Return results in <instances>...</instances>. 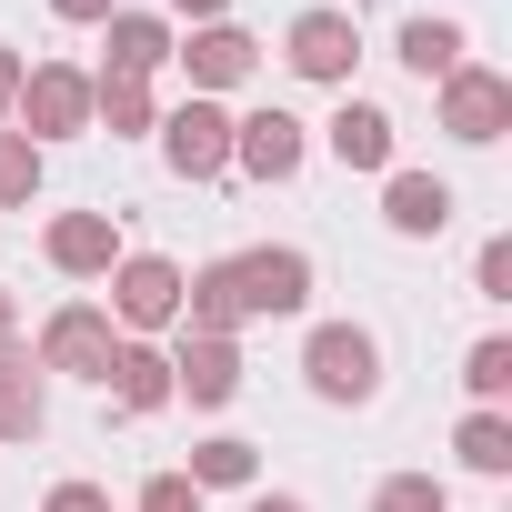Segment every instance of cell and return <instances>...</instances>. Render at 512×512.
<instances>
[{"label":"cell","instance_id":"cell-1","mask_svg":"<svg viewBox=\"0 0 512 512\" xmlns=\"http://www.w3.org/2000/svg\"><path fill=\"white\" fill-rule=\"evenodd\" d=\"M11 121H21V141H31V151H51V141L91 131V71H71V61H31V71H21Z\"/></svg>","mask_w":512,"mask_h":512},{"label":"cell","instance_id":"cell-2","mask_svg":"<svg viewBox=\"0 0 512 512\" xmlns=\"http://www.w3.org/2000/svg\"><path fill=\"white\" fill-rule=\"evenodd\" d=\"M302 382H312L322 402H372V392H382V342H372L362 322H322V332L302 342Z\"/></svg>","mask_w":512,"mask_h":512},{"label":"cell","instance_id":"cell-3","mask_svg":"<svg viewBox=\"0 0 512 512\" xmlns=\"http://www.w3.org/2000/svg\"><path fill=\"white\" fill-rule=\"evenodd\" d=\"M181 322V262H161V251H121L111 262V332H171Z\"/></svg>","mask_w":512,"mask_h":512},{"label":"cell","instance_id":"cell-4","mask_svg":"<svg viewBox=\"0 0 512 512\" xmlns=\"http://www.w3.org/2000/svg\"><path fill=\"white\" fill-rule=\"evenodd\" d=\"M442 131H452L462 151H492V141L512 131V81L482 71V61H462V71L442 81Z\"/></svg>","mask_w":512,"mask_h":512},{"label":"cell","instance_id":"cell-5","mask_svg":"<svg viewBox=\"0 0 512 512\" xmlns=\"http://www.w3.org/2000/svg\"><path fill=\"white\" fill-rule=\"evenodd\" d=\"M111 352H121V332H111V312L101 302H61L51 322H41V372H81V382H101L111 372Z\"/></svg>","mask_w":512,"mask_h":512},{"label":"cell","instance_id":"cell-6","mask_svg":"<svg viewBox=\"0 0 512 512\" xmlns=\"http://www.w3.org/2000/svg\"><path fill=\"white\" fill-rule=\"evenodd\" d=\"M161 161H171L181 181H221V171H231V111H221V101H181V111L161 121Z\"/></svg>","mask_w":512,"mask_h":512},{"label":"cell","instance_id":"cell-7","mask_svg":"<svg viewBox=\"0 0 512 512\" xmlns=\"http://www.w3.org/2000/svg\"><path fill=\"white\" fill-rule=\"evenodd\" d=\"M241 302H251V322H282V312H302V302H312V251H292V241L241 251Z\"/></svg>","mask_w":512,"mask_h":512},{"label":"cell","instance_id":"cell-8","mask_svg":"<svg viewBox=\"0 0 512 512\" xmlns=\"http://www.w3.org/2000/svg\"><path fill=\"white\" fill-rule=\"evenodd\" d=\"M171 61L191 71V101H211V91H241L251 71H262V41H251L241 21H201L191 51H171Z\"/></svg>","mask_w":512,"mask_h":512},{"label":"cell","instance_id":"cell-9","mask_svg":"<svg viewBox=\"0 0 512 512\" xmlns=\"http://www.w3.org/2000/svg\"><path fill=\"white\" fill-rule=\"evenodd\" d=\"M312 161V131L292 121V111H251V121H231V171H251V181H292Z\"/></svg>","mask_w":512,"mask_h":512},{"label":"cell","instance_id":"cell-10","mask_svg":"<svg viewBox=\"0 0 512 512\" xmlns=\"http://www.w3.org/2000/svg\"><path fill=\"white\" fill-rule=\"evenodd\" d=\"M282 61H292L302 81H352V61H362L352 11H302V21H292V41H282Z\"/></svg>","mask_w":512,"mask_h":512},{"label":"cell","instance_id":"cell-11","mask_svg":"<svg viewBox=\"0 0 512 512\" xmlns=\"http://www.w3.org/2000/svg\"><path fill=\"white\" fill-rule=\"evenodd\" d=\"M41 251H51V272H71V282H111L121 231H111V211H61V221L41 231Z\"/></svg>","mask_w":512,"mask_h":512},{"label":"cell","instance_id":"cell-12","mask_svg":"<svg viewBox=\"0 0 512 512\" xmlns=\"http://www.w3.org/2000/svg\"><path fill=\"white\" fill-rule=\"evenodd\" d=\"M241 392V342H211V332H191L181 352H171V402H201V412H221Z\"/></svg>","mask_w":512,"mask_h":512},{"label":"cell","instance_id":"cell-13","mask_svg":"<svg viewBox=\"0 0 512 512\" xmlns=\"http://www.w3.org/2000/svg\"><path fill=\"white\" fill-rule=\"evenodd\" d=\"M181 322L211 332V342H231V332L251 322V302H241V262H201V272H181Z\"/></svg>","mask_w":512,"mask_h":512},{"label":"cell","instance_id":"cell-14","mask_svg":"<svg viewBox=\"0 0 512 512\" xmlns=\"http://www.w3.org/2000/svg\"><path fill=\"white\" fill-rule=\"evenodd\" d=\"M101 51H111L101 71H121V81H151V71L181 51V41H171V21H161V11H111V21H101Z\"/></svg>","mask_w":512,"mask_h":512},{"label":"cell","instance_id":"cell-15","mask_svg":"<svg viewBox=\"0 0 512 512\" xmlns=\"http://www.w3.org/2000/svg\"><path fill=\"white\" fill-rule=\"evenodd\" d=\"M322 151H332L342 171H392V111H382V101H342V111L322 121Z\"/></svg>","mask_w":512,"mask_h":512},{"label":"cell","instance_id":"cell-16","mask_svg":"<svg viewBox=\"0 0 512 512\" xmlns=\"http://www.w3.org/2000/svg\"><path fill=\"white\" fill-rule=\"evenodd\" d=\"M382 221H392L402 241H432V231L452 221V181H432V171H382Z\"/></svg>","mask_w":512,"mask_h":512},{"label":"cell","instance_id":"cell-17","mask_svg":"<svg viewBox=\"0 0 512 512\" xmlns=\"http://www.w3.org/2000/svg\"><path fill=\"white\" fill-rule=\"evenodd\" d=\"M41 422H51V382H41V362L11 342V352H0V442H41Z\"/></svg>","mask_w":512,"mask_h":512},{"label":"cell","instance_id":"cell-18","mask_svg":"<svg viewBox=\"0 0 512 512\" xmlns=\"http://www.w3.org/2000/svg\"><path fill=\"white\" fill-rule=\"evenodd\" d=\"M101 382H111L121 412H161V402H171V352H161V342H121Z\"/></svg>","mask_w":512,"mask_h":512},{"label":"cell","instance_id":"cell-19","mask_svg":"<svg viewBox=\"0 0 512 512\" xmlns=\"http://www.w3.org/2000/svg\"><path fill=\"white\" fill-rule=\"evenodd\" d=\"M181 482H191V492H251V482H262V452H251L241 432H211V442H191Z\"/></svg>","mask_w":512,"mask_h":512},{"label":"cell","instance_id":"cell-20","mask_svg":"<svg viewBox=\"0 0 512 512\" xmlns=\"http://www.w3.org/2000/svg\"><path fill=\"white\" fill-rule=\"evenodd\" d=\"M392 51H402V71L452 81V71L472 61V31H462V21H402V41H392Z\"/></svg>","mask_w":512,"mask_h":512},{"label":"cell","instance_id":"cell-21","mask_svg":"<svg viewBox=\"0 0 512 512\" xmlns=\"http://www.w3.org/2000/svg\"><path fill=\"white\" fill-rule=\"evenodd\" d=\"M91 121H101L111 141H141V131H161V101H151V81L101 71V81H91Z\"/></svg>","mask_w":512,"mask_h":512},{"label":"cell","instance_id":"cell-22","mask_svg":"<svg viewBox=\"0 0 512 512\" xmlns=\"http://www.w3.org/2000/svg\"><path fill=\"white\" fill-rule=\"evenodd\" d=\"M452 452H462V472H482V482H502V472H512V422H502V412H462V432H452Z\"/></svg>","mask_w":512,"mask_h":512},{"label":"cell","instance_id":"cell-23","mask_svg":"<svg viewBox=\"0 0 512 512\" xmlns=\"http://www.w3.org/2000/svg\"><path fill=\"white\" fill-rule=\"evenodd\" d=\"M462 382H472V412H502V392H512V342H502V332L472 342V352H462Z\"/></svg>","mask_w":512,"mask_h":512},{"label":"cell","instance_id":"cell-24","mask_svg":"<svg viewBox=\"0 0 512 512\" xmlns=\"http://www.w3.org/2000/svg\"><path fill=\"white\" fill-rule=\"evenodd\" d=\"M31 191H41V151L21 131H0V211H31Z\"/></svg>","mask_w":512,"mask_h":512},{"label":"cell","instance_id":"cell-25","mask_svg":"<svg viewBox=\"0 0 512 512\" xmlns=\"http://www.w3.org/2000/svg\"><path fill=\"white\" fill-rule=\"evenodd\" d=\"M372 512H452V492H442L432 472H392V482L372 492Z\"/></svg>","mask_w":512,"mask_h":512},{"label":"cell","instance_id":"cell-26","mask_svg":"<svg viewBox=\"0 0 512 512\" xmlns=\"http://www.w3.org/2000/svg\"><path fill=\"white\" fill-rule=\"evenodd\" d=\"M472 292L482 302H512V241H482L472 251Z\"/></svg>","mask_w":512,"mask_h":512},{"label":"cell","instance_id":"cell-27","mask_svg":"<svg viewBox=\"0 0 512 512\" xmlns=\"http://www.w3.org/2000/svg\"><path fill=\"white\" fill-rule=\"evenodd\" d=\"M141 512H201V492H191L181 472H151V482H141Z\"/></svg>","mask_w":512,"mask_h":512},{"label":"cell","instance_id":"cell-28","mask_svg":"<svg viewBox=\"0 0 512 512\" xmlns=\"http://www.w3.org/2000/svg\"><path fill=\"white\" fill-rule=\"evenodd\" d=\"M41 512H111V492H101V482H61Z\"/></svg>","mask_w":512,"mask_h":512},{"label":"cell","instance_id":"cell-29","mask_svg":"<svg viewBox=\"0 0 512 512\" xmlns=\"http://www.w3.org/2000/svg\"><path fill=\"white\" fill-rule=\"evenodd\" d=\"M21 71H31V61H21L11 41H0V121H11V101H21Z\"/></svg>","mask_w":512,"mask_h":512},{"label":"cell","instance_id":"cell-30","mask_svg":"<svg viewBox=\"0 0 512 512\" xmlns=\"http://www.w3.org/2000/svg\"><path fill=\"white\" fill-rule=\"evenodd\" d=\"M51 11H61V21H91V31H101V21L121 11V0H51Z\"/></svg>","mask_w":512,"mask_h":512},{"label":"cell","instance_id":"cell-31","mask_svg":"<svg viewBox=\"0 0 512 512\" xmlns=\"http://www.w3.org/2000/svg\"><path fill=\"white\" fill-rule=\"evenodd\" d=\"M11 332H21V302H11V282H0V352H11Z\"/></svg>","mask_w":512,"mask_h":512},{"label":"cell","instance_id":"cell-32","mask_svg":"<svg viewBox=\"0 0 512 512\" xmlns=\"http://www.w3.org/2000/svg\"><path fill=\"white\" fill-rule=\"evenodd\" d=\"M171 11H181V21H221V11H231V0H171Z\"/></svg>","mask_w":512,"mask_h":512},{"label":"cell","instance_id":"cell-33","mask_svg":"<svg viewBox=\"0 0 512 512\" xmlns=\"http://www.w3.org/2000/svg\"><path fill=\"white\" fill-rule=\"evenodd\" d=\"M251 512H312V502H292V492H251Z\"/></svg>","mask_w":512,"mask_h":512}]
</instances>
